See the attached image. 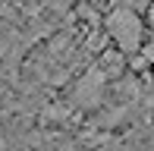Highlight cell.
I'll return each mask as SVG.
<instances>
[{"label": "cell", "instance_id": "6da1fadb", "mask_svg": "<svg viewBox=\"0 0 154 151\" xmlns=\"http://www.w3.org/2000/svg\"><path fill=\"white\" fill-rule=\"evenodd\" d=\"M104 32H107V38L116 44V51L120 54H138V47H142L145 41V25H142V16H138L132 6H116V10L107 13V19H104Z\"/></svg>", "mask_w": 154, "mask_h": 151}, {"label": "cell", "instance_id": "7a4b0ae2", "mask_svg": "<svg viewBox=\"0 0 154 151\" xmlns=\"http://www.w3.org/2000/svg\"><path fill=\"white\" fill-rule=\"evenodd\" d=\"M151 16H154V3H151Z\"/></svg>", "mask_w": 154, "mask_h": 151}]
</instances>
